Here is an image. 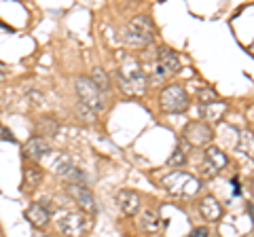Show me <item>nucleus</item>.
<instances>
[{"mask_svg": "<svg viewBox=\"0 0 254 237\" xmlns=\"http://www.w3.org/2000/svg\"><path fill=\"white\" fill-rule=\"evenodd\" d=\"M121 38L123 43L131 45V47H146L153 43L155 38V26L150 17L146 15H138V17H133L127 26L121 30Z\"/></svg>", "mask_w": 254, "mask_h": 237, "instance_id": "f257e3e1", "label": "nucleus"}, {"mask_svg": "<svg viewBox=\"0 0 254 237\" xmlns=\"http://www.w3.org/2000/svg\"><path fill=\"white\" fill-rule=\"evenodd\" d=\"M117 78L123 93H127V96H142L146 91V74L138 61L133 59H127V64L121 66V70L117 72Z\"/></svg>", "mask_w": 254, "mask_h": 237, "instance_id": "f03ea898", "label": "nucleus"}, {"mask_svg": "<svg viewBox=\"0 0 254 237\" xmlns=\"http://www.w3.org/2000/svg\"><path fill=\"white\" fill-rule=\"evenodd\" d=\"M74 87H76L78 98H81V104H85L87 108H91L93 113H100V110H104V106H106L104 93H102L98 87L91 83L89 76H76Z\"/></svg>", "mask_w": 254, "mask_h": 237, "instance_id": "7ed1b4c3", "label": "nucleus"}, {"mask_svg": "<svg viewBox=\"0 0 254 237\" xmlns=\"http://www.w3.org/2000/svg\"><path fill=\"white\" fill-rule=\"evenodd\" d=\"M189 108V93L180 85H168L161 91V110L168 115L185 113Z\"/></svg>", "mask_w": 254, "mask_h": 237, "instance_id": "20e7f679", "label": "nucleus"}, {"mask_svg": "<svg viewBox=\"0 0 254 237\" xmlns=\"http://www.w3.org/2000/svg\"><path fill=\"white\" fill-rule=\"evenodd\" d=\"M87 216L81 212H70V214H64L58 223V229L66 235V237H78L87 231Z\"/></svg>", "mask_w": 254, "mask_h": 237, "instance_id": "39448f33", "label": "nucleus"}, {"mask_svg": "<svg viewBox=\"0 0 254 237\" xmlns=\"http://www.w3.org/2000/svg\"><path fill=\"white\" fill-rule=\"evenodd\" d=\"M190 146H205L208 142H212V127L208 123H201V121H193L185 127V133H182Z\"/></svg>", "mask_w": 254, "mask_h": 237, "instance_id": "423d86ee", "label": "nucleus"}, {"mask_svg": "<svg viewBox=\"0 0 254 237\" xmlns=\"http://www.w3.org/2000/svg\"><path fill=\"white\" fill-rule=\"evenodd\" d=\"M227 163H229L227 155L222 153L220 148L210 146V148H205V159H203V165H201V172L205 174V176H214V174H218Z\"/></svg>", "mask_w": 254, "mask_h": 237, "instance_id": "0eeeda50", "label": "nucleus"}, {"mask_svg": "<svg viewBox=\"0 0 254 237\" xmlns=\"http://www.w3.org/2000/svg\"><path fill=\"white\" fill-rule=\"evenodd\" d=\"M68 195L72 197V199L81 205L83 210H87V212H95L98 208H95V197H93V193L87 188L85 184H68Z\"/></svg>", "mask_w": 254, "mask_h": 237, "instance_id": "6e6552de", "label": "nucleus"}, {"mask_svg": "<svg viewBox=\"0 0 254 237\" xmlns=\"http://www.w3.org/2000/svg\"><path fill=\"white\" fill-rule=\"evenodd\" d=\"M23 153H26V157H30V159H43L45 155H49L51 153V144L47 142V138L43 136H36V138H32L26 142V146H23Z\"/></svg>", "mask_w": 254, "mask_h": 237, "instance_id": "1a4fd4ad", "label": "nucleus"}, {"mask_svg": "<svg viewBox=\"0 0 254 237\" xmlns=\"http://www.w3.org/2000/svg\"><path fill=\"white\" fill-rule=\"evenodd\" d=\"M117 203H119V208H121L123 214H127V216H133L140 210V197H138V193L129 191V188H123V191H119Z\"/></svg>", "mask_w": 254, "mask_h": 237, "instance_id": "9d476101", "label": "nucleus"}, {"mask_svg": "<svg viewBox=\"0 0 254 237\" xmlns=\"http://www.w3.org/2000/svg\"><path fill=\"white\" fill-rule=\"evenodd\" d=\"M159 68L163 70L165 74H174L180 70V58L178 53L170 49V47H163V49H159Z\"/></svg>", "mask_w": 254, "mask_h": 237, "instance_id": "9b49d317", "label": "nucleus"}, {"mask_svg": "<svg viewBox=\"0 0 254 237\" xmlns=\"http://www.w3.org/2000/svg\"><path fill=\"white\" fill-rule=\"evenodd\" d=\"M26 218H28V223L32 227L41 229V227H45L47 223H49L51 214H49V210H47L43 203H32L30 208L26 210Z\"/></svg>", "mask_w": 254, "mask_h": 237, "instance_id": "f8f14e48", "label": "nucleus"}, {"mask_svg": "<svg viewBox=\"0 0 254 237\" xmlns=\"http://www.w3.org/2000/svg\"><path fill=\"white\" fill-rule=\"evenodd\" d=\"M199 210H201V214L205 220H210V223H214V220H218L220 214H222V210H220V203L216 201V197H203L201 199V205H199Z\"/></svg>", "mask_w": 254, "mask_h": 237, "instance_id": "ddd939ff", "label": "nucleus"}, {"mask_svg": "<svg viewBox=\"0 0 254 237\" xmlns=\"http://www.w3.org/2000/svg\"><path fill=\"white\" fill-rule=\"evenodd\" d=\"M227 110V104L220 100H214L210 104H201V115L205 121H220V117L225 115Z\"/></svg>", "mask_w": 254, "mask_h": 237, "instance_id": "4468645a", "label": "nucleus"}, {"mask_svg": "<svg viewBox=\"0 0 254 237\" xmlns=\"http://www.w3.org/2000/svg\"><path fill=\"white\" fill-rule=\"evenodd\" d=\"M43 182V170L41 168H26L23 170V191H34Z\"/></svg>", "mask_w": 254, "mask_h": 237, "instance_id": "2eb2a0df", "label": "nucleus"}, {"mask_svg": "<svg viewBox=\"0 0 254 237\" xmlns=\"http://www.w3.org/2000/svg\"><path fill=\"white\" fill-rule=\"evenodd\" d=\"M89 78H91V83L98 87L102 93L110 89V78H108V74H106V70H104V68H93V72H91Z\"/></svg>", "mask_w": 254, "mask_h": 237, "instance_id": "dca6fc26", "label": "nucleus"}, {"mask_svg": "<svg viewBox=\"0 0 254 237\" xmlns=\"http://www.w3.org/2000/svg\"><path fill=\"white\" fill-rule=\"evenodd\" d=\"M138 225H140V229H144V231H157L159 218L155 212L144 210V214H140V218H138Z\"/></svg>", "mask_w": 254, "mask_h": 237, "instance_id": "f3484780", "label": "nucleus"}, {"mask_svg": "<svg viewBox=\"0 0 254 237\" xmlns=\"http://www.w3.org/2000/svg\"><path fill=\"white\" fill-rule=\"evenodd\" d=\"M185 163H187V155H185V151H182V148L178 146L176 151L172 153L170 159H168V165H170V168H182Z\"/></svg>", "mask_w": 254, "mask_h": 237, "instance_id": "a211bd4d", "label": "nucleus"}, {"mask_svg": "<svg viewBox=\"0 0 254 237\" xmlns=\"http://www.w3.org/2000/svg\"><path fill=\"white\" fill-rule=\"evenodd\" d=\"M76 113L83 117V121H87V123H95L98 121V113H93L91 108H87L85 104H78V108H76Z\"/></svg>", "mask_w": 254, "mask_h": 237, "instance_id": "6ab92c4d", "label": "nucleus"}, {"mask_svg": "<svg viewBox=\"0 0 254 237\" xmlns=\"http://www.w3.org/2000/svg\"><path fill=\"white\" fill-rule=\"evenodd\" d=\"M197 96H199V102H201V104H210V102L216 100V91H214V89H205V87H201V89L197 91Z\"/></svg>", "mask_w": 254, "mask_h": 237, "instance_id": "aec40b11", "label": "nucleus"}, {"mask_svg": "<svg viewBox=\"0 0 254 237\" xmlns=\"http://www.w3.org/2000/svg\"><path fill=\"white\" fill-rule=\"evenodd\" d=\"M237 148H240V151L244 153H248V155H252V133H244V136H242V142H240V146H237Z\"/></svg>", "mask_w": 254, "mask_h": 237, "instance_id": "412c9836", "label": "nucleus"}, {"mask_svg": "<svg viewBox=\"0 0 254 237\" xmlns=\"http://www.w3.org/2000/svg\"><path fill=\"white\" fill-rule=\"evenodd\" d=\"M38 127H41V129H47V131H55V129H58V125H55L51 118H43Z\"/></svg>", "mask_w": 254, "mask_h": 237, "instance_id": "4be33fe9", "label": "nucleus"}, {"mask_svg": "<svg viewBox=\"0 0 254 237\" xmlns=\"http://www.w3.org/2000/svg\"><path fill=\"white\" fill-rule=\"evenodd\" d=\"M0 140H9V142H15V138H13V133L9 131V129H4L2 125H0Z\"/></svg>", "mask_w": 254, "mask_h": 237, "instance_id": "5701e85b", "label": "nucleus"}, {"mask_svg": "<svg viewBox=\"0 0 254 237\" xmlns=\"http://www.w3.org/2000/svg\"><path fill=\"white\" fill-rule=\"evenodd\" d=\"M208 235L210 233H208V229H205V227H197L195 231L190 233V237H208Z\"/></svg>", "mask_w": 254, "mask_h": 237, "instance_id": "b1692460", "label": "nucleus"}, {"mask_svg": "<svg viewBox=\"0 0 254 237\" xmlns=\"http://www.w3.org/2000/svg\"><path fill=\"white\" fill-rule=\"evenodd\" d=\"M2 81H4V74H2V72H0V83H2Z\"/></svg>", "mask_w": 254, "mask_h": 237, "instance_id": "393cba45", "label": "nucleus"}]
</instances>
